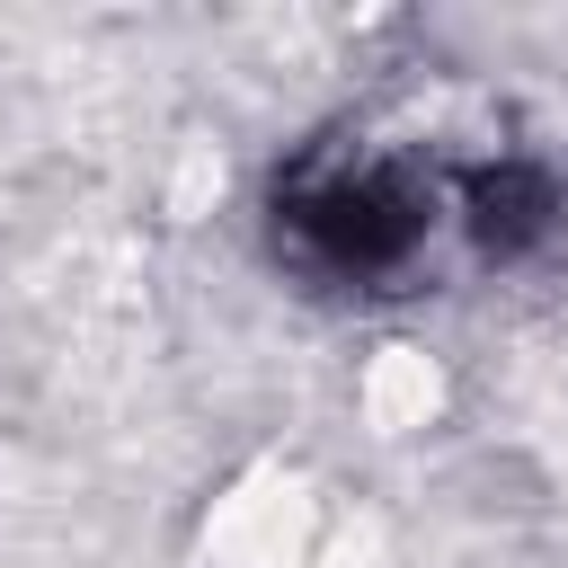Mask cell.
<instances>
[{
    "mask_svg": "<svg viewBox=\"0 0 568 568\" xmlns=\"http://www.w3.org/2000/svg\"><path fill=\"white\" fill-rule=\"evenodd\" d=\"M453 169L390 142H311L266 195V240L320 293H399L453 231Z\"/></svg>",
    "mask_w": 568,
    "mask_h": 568,
    "instance_id": "1",
    "label": "cell"
}]
</instances>
